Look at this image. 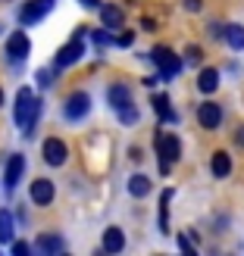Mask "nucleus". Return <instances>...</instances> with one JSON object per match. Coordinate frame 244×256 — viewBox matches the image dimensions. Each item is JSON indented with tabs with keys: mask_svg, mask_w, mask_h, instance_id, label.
I'll list each match as a JSON object with an SVG mask.
<instances>
[{
	"mask_svg": "<svg viewBox=\"0 0 244 256\" xmlns=\"http://www.w3.org/2000/svg\"><path fill=\"white\" fill-rule=\"evenodd\" d=\"M107 100H110L113 110H122L125 104H132V88H128V84H113L107 91Z\"/></svg>",
	"mask_w": 244,
	"mask_h": 256,
	"instance_id": "obj_13",
	"label": "nucleus"
},
{
	"mask_svg": "<svg viewBox=\"0 0 244 256\" xmlns=\"http://www.w3.org/2000/svg\"><path fill=\"white\" fill-rule=\"evenodd\" d=\"M29 250H32V247L25 244V240H13V253H16V256H25Z\"/></svg>",
	"mask_w": 244,
	"mask_h": 256,
	"instance_id": "obj_26",
	"label": "nucleus"
},
{
	"mask_svg": "<svg viewBox=\"0 0 244 256\" xmlns=\"http://www.w3.org/2000/svg\"><path fill=\"white\" fill-rule=\"evenodd\" d=\"M0 104H4V91H0Z\"/></svg>",
	"mask_w": 244,
	"mask_h": 256,
	"instance_id": "obj_32",
	"label": "nucleus"
},
{
	"mask_svg": "<svg viewBox=\"0 0 244 256\" xmlns=\"http://www.w3.org/2000/svg\"><path fill=\"white\" fill-rule=\"evenodd\" d=\"M178 247H182L185 253H194V247H191V240H188V238H178Z\"/></svg>",
	"mask_w": 244,
	"mask_h": 256,
	"instance_id": "obj_29",
	"label": "nucleus"
},
{
	"mask_svg": "<svg viewBox=\"0 0 244 256\" xmlns=\"http://www.w3.org/2000/svg\"><path fill=\"white\" fill-rule=\"evenodd\" d=\"M128 194L132 197H147L150 194V178L147 175H132L128 178Z\"/></svg>",
	"mask_w": 244,
	"mask_h": 256,
	"instance_id": "obj_18",
	"label": "nucleus"
},
{
	"mask_svg": "<svg viewBox=\"0 0 244 256\" xmlns=\"http://www.w3.org/2000/svg\"><path fill=\"white\" fill-rule=\"evenodd\" d=\"M122 247H125L122 228H107V232H104V250H107V253H119Z\"/></svg>",
	"mask_w": 244,
	"mask_h": 256,
	"instance_id": "obj_15",
	"label": "nucleus"
},
{
	"mask_svg": "<svg viewBox=\"0 0 244 256\" xmlns=\"http://www.w3.org/2000/svg\"><path fill=\"white\" fill-rule=\"evenodd\" d=\"M116 44H119V47H132V44H135V34H132V32H125V34L119 38Z\"/></svg>",
	"mask_w": 244,
	"mask_h": 256,
	"instance_id": "obj_28",
	"label": "nucleus"
},
{
	"mask_svg": "<svg viewBox=\"0 0 244 256\" xmlns=\"http://www.w3.org/2000/svg\"><path fill=\"white\" fill-rule=\"evenodd\" d=\"M13 234H16V232H13V216H10L7 210H0V240H4V244H10Z\"/></svg>",
	"mask_w": 244,
	"mask_h": 256,
	"instance_id": "obj_22",
	"label": "nucleus"
},
{
	"mask_svg": "<svg viewBox=\"0 0 244 256\" xmlns=\"http://www.w3.org/2000/svg\"><path fill=\"white\" fill-rule=\"evenodd\" d=\"M197 88H200L203 94H213L216 88H219V72H216V69H203L197 75Z\"/></svg>",
	"mask_w": 244,
	"mask_h": 256,
	"instance_id": "obj_16",
	"label": "nucleus"
},
{
	"mask_svg": "<svg viewBox=\"0 0 244 256\" xmlns=\"http://www.w3.org/2000/svg\"><path fill=\"white\" fill-rule=\"evenodd\" d=\"M41 112V100L32 94V88H19L16 94V125L25 128V134L32 138V128H35V119Z\"/></svg>",
	"mask_w": 244,
	"mask_h": 256,
	"instance_id": "obj_1",
	"label": "nucleus"
},
{
	"mask_svg": "<svg viewBox=\"0 0 244 256\" xmlns=\"http://www.w3.org/2000/svg\"><path fill=\"white\" fill-rule=\"evenodd\" d=\"M22 172H25V156H19V153H13V156L7 160V172H4V184H7V190H13V188L19 184Z\"/></svg>",
	"mask_w": 244,
	"mask_h": 256,
	"instance_id": "obj_10",
	"label": "nucleus"
},
{
	"mask_svg": "<svg viewBox=\"0 0 244 256\" xmlns=\"http://www.w3.org/2000/svg\"><path fill=\"white\" fill-rule=\"evenodd\" d=\"M94 41H97L100 47H104V44H113V34H110V32H94Z\"/></svg>",
	"mask_w": 244,
	"mask_h": 256,
	"instance_id": "obj_25",
	"label": "nucleus"
},
{
	"mask_svg": "<svg viewBox=\"0 0 244 256\" xmlns=\"http://www.w3.org/2000/svg\"><path fill=\"white\" fill-rule=\"evenodd\" d=\"M157 150H160V169L169 172L172 162L182 156V140L175 134H157Z\"/></svg>",
	"mask_w": 244,
	"mask_h": 256,
	"instance_id": "obj_2",
	"label": "nucleus"
},
{
	"mask_svg": "<svg viewBox=\"0 0 244 256\" xmlns=\"http://www.w3.org/2000/svg\"><path fill=\"white\" fill-rule=\"evenodd\" d=\"M85 56V44H82V38L75 34L69 44H63L60 50H57V56H54V69L60 72V69H66V66H72V62H79Z\"/></svg>",
	"mask_w": 244,
	"mask_h": 256,
	"instance_id": "obj_4",
	"label": "nucleus"
},
{
	"mask_svg": "<svg viewBox=\"0 0 244 256\" xmlns=\"http://www.w3.org/2000/svg\"><path fill=\"white\" fill-rule=\"evenodd\" d=\"M225 41L232 50H244V28L241 25H225Z\"/></svg>",
	"mask_w": 244,
	"mask_h": 256,
	"instance_id": "obj_20",
	"label": "nucleus"
},
{
	"mask_svg": "<svg viewBox=\"0 0 244 256\" xmlns=\"http://www.w3.org/2000/svg\"><path fill=\"white\" fill-rule=\"evenodd\" d=\"M150 60L160 66V75H163V78H172V75L182 72V56H175L169 47H153Z\"/></svg>",
	"mask_w": 244,
	"mask_h": 256,
	"instance_id": "obj_3",
	"label": "nucleus"
},
{
	"mask_svg": "<svg viewBox=\"0 0 244 256\" xmlns=\"http://www.w3.org/2000/svg\"><path fill=\"white\" fill-rule=\"evenodd\" d=\"M50 6H54V0H29V4L19 10V22L22 25H35L38 19H44L50 12Z\"/></svg>",
	"mask_w": 244,
	"mask_h": 256,
	"instance_id": "obj_6",
	"label": "nucleus"
},
{
	"mask_svg": "<svg viewBox=\"0 0 244 256\" xmlns=\"http://www.w3.org/2000/svg\"><path fill=\"white\" fill-rule=\"evenodd\" d=\"M119 112V122L122 125H135L138 122V110H135V104H125L122 110H116Z\"/></svg>",
	"mask_w": 244,
	"mask_h": 256,
	"instance_id": "obj_23",
	"label": "nucleus"
},
{
	"mask_svg": "<svg viewBox=\"0 0 244 256\" xmlns=\"http://www.w3.org/2000/svg\"><path fill=\"white\" fill-rule=\"evenodd\" d=\"M32 54V41H29V34L25 32H13L7 38V56L10 60H25Z\"/></svg>",
	"mask_w": 244,
	"mask_h": 256,
	"instance_id": "obj_7",
	"label": "nucleus"
},
{
	"mask_svg": "<svg viewBox=\"0 0 244 256\" xmlns=\"http://www.w3.org/2000/svg\"><path fill=\"white\" fill-rule=\"evenodd\" d=\"M63 106H66V110H63V112H66V119H82V116H88V110H91V97H88L85 91H72L69 97H66V104H63Z\"/></svg>",
	"mask_w": 244,
	"mask_h": 256,
	"instance_id": "obj_5",
	"label": "nucleus"
},
{
	"mask_svg": "<svg viewBox=\"0 0 244 256\" xmlns=\"http://www.w3.org/2000/svg\"><path fill=\"white\" fill-rule=\"evenodd\" d=\"M82 4H85V10H97V6H100V0H82Z\"/></svg>",
	"mask_w": 244,
	"mask_h": 256,
	"instance_id": "obj_31",
	"label": "nucleus"
},
{
	"mask_svg": "<svg viewBox=\"0 0 244 256\" xmlns=\"http://www.w3.org/2000/svg\"><path fill=\"white\" fill-rule=\"evenodd\" d=\"M197 122H200L203 128H219V122H222V106L213 104V100L200 104V106H197Z\"/></svg>",
	"mask_w": 244,
	"mask_h": 256,
	"instance_id": "obj_9",
	"label": "nucleus"
},
{
	"mask_svg": "<svg viewBox=\"0 0 244 256\" xmlns=\"http://www.w3.org/2000/svg\"><path fill=\"white\" fill-rule=\"evenodd\" d=\"M150 106H153V112H157L163 122H178V116L172 112V104H169V97H166V94H153L150 97Z\"/></svg>",
	"mask_w": 244,
	"mask_h": 256,
	"instance_id": "obj_12",
	"label": "nucleus"
},
{
	"mask_svg": "<svg viewBox=\"0 0 244 256\" xmlns=\"http://www.w3.org/2000/svg\"><path fill=\"white\" fill-rule=\"evenodd\" d=\"M200 56H203V54H200V47H194V44H191V47L185 50V60H188V62H194V66L200 62Z\"/></svg>",
	"mask_w": 244,
	"mask_h": 256,
	"instance_id": "obj_24",
	"label": "nucleus"
},
{
	"mask_svg": "<svg viewBox=\"0 0 244 256\" xmlns=\"http://www.w3.org/2000/svg\"><path fill=\"white\" fill-rule=\"evenodd\" d=\"M35 250H41V253H60L63 250V238L60 234H41L35 240Z\"/></svg>",
	"mask_w": 244,
	"mask_h": 256,
	"instance_id": "obj_17",
	"label": "nucleus"
},
{
	"mask_svg": "<svg viewBox=\"0 0 244 256\" xmlns=\"http://www.w3.org/2000/svg\"><path fill=\"white\" fill-rule=\"evenodd\" d=\"M29 197L38 203V206H47V203L54 200V182H47V178H38V182H32Z\"/></svg>",
	"mask_w": 244,
	"mask_h": 256,
	"instance_id": "obj_11",
	"label": "nucleus"
},
{
	"mask_svg": "<svg viewBox=\"0 0 244 256\" xmlns=\"http://www.w3.org/2000/svg\"><path fill=\"white\" fill-rule=\"evenodd\" d=\"M38 84H41V88H50V69H41V72H38Z\"/></svg>",
	"mask_w": 244,
	"mask_h": 256,
	"instance_id": "obj_27",
	"label": "nucleus"
},
{
	"mask_svg": "<svg viewBox=\"0 0 244 256\" xmlns=\"http://www.w3.org/2000/svg\"><path fill=\"white\" fill-rule=\"evenodd\" d=\"M169 200H172V190H163V197H160V228H163V234H169Z\"/></svg>",
	"mask_w": 244,
	"mask_h": 256,
	"instance_id": "obj_21",
	"label": "nucleus"
},
{
	"mask_svg": "<svg viewBox=\"0 0 244 256\" xmlns=\"http://www.w3.org/2000/svg\"><path fill=\"white\" fill-rule=\"evenodd\" d=\"M41 150H44V162L47 166H63V162H66V156H69L66 144H63L60 138H47Z\"/></svg>",
	"mask_w": 244,
	"mask_h": 256,
	"instance_id": "obj_8",
	"label": "nucleus"
},
{
	"mask_svg": "<svg viewBox=\"0 0 244 256\" xmlns=\"http://www.w3.org/2000/svg\"><path fill=\"white\" fill-rule=\"evenodd\" d=\"M100 19H104L107 28H119V25L125 22V12L119 6H104V10H100Z\"/></svg>",
	"mask_w": 244,
	"mask_h": 256,
	"instance_id": "obj_19",
	"label": "nucleus"
},
{
	"mask_svg": "<svg viewBox=\"0 0 244 256\" xmlns=\"http://www.w3.org/2000/svg\"><path fill=\"white\" fill-rule=\"evenodd\" d=\"M185 10H191V12H197V10H200V0H185Z\"/></svg>",
	"mask_w": 244,
	"mask_h": 256,
	"instance_id": "obj_30",
	"label": "nucleus"
},
{
	"mask_svg": "<svg viewBox=\"0 0 244 256\" xmlns=\"http://www.w3.org/2000/svg\"><path fill=\"white\" fill-rule=\"evenodd\" d=\"M210 172H213L216 178H225L228 172H232V156H228L225 150H216L213 160H210Z\"/></svg>",
	"mask_w": 244,
	"mask_h": 256,
	"instance_id": "obj_14",
	"label": "nucleus"
}]
</instances>
